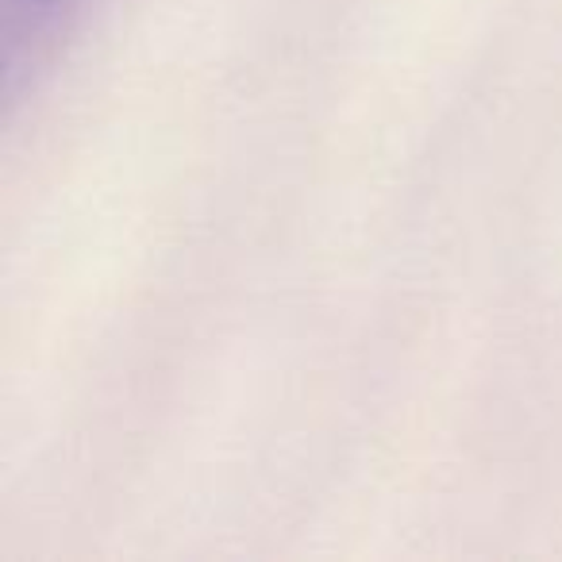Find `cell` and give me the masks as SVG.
<instances>
[{
  "label": "cell",
  "mask_w": 562,
  "mask_h": 562,
  "mask_svg": "<svg viewBox=\"0 0 562 562\" xmlns=\"http://www.w3.org/2000/svg\"><path fill=\"white\" fill-rule=\"evenodd\" d=\"M101 0H0V97L4 120L43 89Z\"/></svg>",
  "instance_id": "cell-1"
}]
</instances>
